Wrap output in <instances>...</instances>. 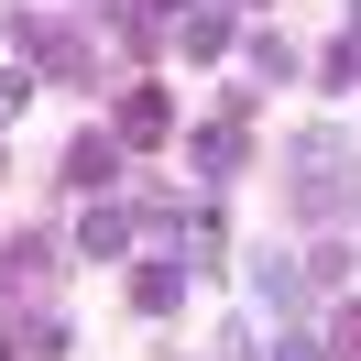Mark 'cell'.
Returning a JSON list of instances; mask_svg holds the SVG:
<instances>
[{"label": "cell", "instance_id": "obj_1", "mask_svg": "<svg viewBox=\"0 0 361 361\" xmlns=\"http://www.w3.org/2000/svg\"><path fill=\"white\" fill-rule=\"evenodd\" d=\"M285 176H295V208H307V219H350V197H361V142L317 121V132L285 142Z\"/></svg>", "mask_w": 361, "mask_h": 361}, {"label": "cell", "instance_id": "obj_2", "mask_svg": "<svg viewBox=\"0 0 361 361\" xmlns=\"http://www.w3.org/2000/svg\"><path fill=\"white\" fill-rule=\"evenodd\" d=\"M164 121H176V110H164L154 88H142V99H121V142H164Z\"/></svg>", "mask_w": 361, "mask_h": 361}, {"label": "cell", "instance_id": "obj_3", "mask_svg": "<svg viewBox=\"0 0 361 361\" xmlns=\"http://www.w3.org/2000/svg\"><path fill=\"white\" fill-rule=\"evenodd\" d=\"M110 176H121V154H110V142L88 132V142H77V154H66V186H110Z\"/></svg>", "mask_w": 361, "mask_h": 361}, {"label": "cell", "instance_id": "obj_4", "mask_svg": "<svg viewBox=\"0 0 361 361\" xmlns=\"http://www.w3.org/2000/svg\"><path fill=\"white\" fill-rule=\"evenodd\" d=\"M33 274H44V241H0V295H23Z\"/></svg>", "mask_w": 361, "mask_h": 361}, {"label": "cell", "instance_id": "obj_5", "mask_svg": "<svg viewBox=\"0 0 361 361\" xmlns=\"http://www.w3.org/2000/svg\"><path fill=\"white\" fill-rule=\"evenodd\" d=\"M197 164H208V176H230V164H241V121H208V132H197Z\"/></svg>", "mask_w": 361, "mask_h": 361}, {"label": "cell", "instance_id": "obj_6", "mask_svg": "<svg viewBox=\"0 0 361 361\" xmlns=\"http://www.w3.org/2000/svg\"><path fill=\"white\" fill-rule=\"evenodd\" d=\"M252 285H263V307H307V274H285V252H274V263L252 274Z\"/></svg>", "mask_w": 361, "mask_h": 361}, {"label": "cell", "instance_id": "obj_7", "mask_svg": "<svg viewBox=\"0 0 361 361\" xmlns=\"http://www.w3.org/2000/svg\"><path fill=\"white\" fill-rule=\"evenodd\" d=\"M77 241H88V252H99V263H110V252H121V241H132V219H121V208H88V230H77Z\"/></svg>", "mask_w": 361, "mask_h": 361}, {"label": "cell", "instance_id": "obj_8", "mask_svg": "<svg viewBox=\"0 0 361 361\" xmlns=\"http://www.w3.org/2000/svg\"><path fill=\"white\" fill-rule=\"evenodd\" d=\"M186 55H230V23H219V11H186Z\"/></svg>", "mask_w": 361, "mask_h": 361}, {"label": "cell", "instance_id": "obj_9", "mask_svg": "<svg viewBox=\"0 0 361 361\" xmlns=\"http://www.w3.org/2000/svg\"><path fill=\"white\" fill-rule=\"evenodd\" d=\"M252 77H295V44H285V33H252Z\"/></svg>", "mask_w": 361, "mask_h": 361}, {"label": "cell", "instance_id": "obj_10", "mask_svg": "<svg viewBox=\"0 0 361 361\" xmlns=\"http://www.w3.org/2000/svg\"><path fill=\"white\" fill-rule=\"evenodd\" d=\"M132 295H142V307H154V317H164V307H176V295H186V274H176V263H154V274H142V285H132Z\"/></svg>", "mask_w": 361, "mask_h": 361}, {"label": "cell", "instance_id": "obj_11", "mask_svg": "<svg viewBox=\"0 0 361 361\" xmlns=\"http://www.w3.org/2000/svg\"><path fill=\"white\" fill-rule=\"evenodd\" d=\"M339 361H361V317H339Z\"/></svg>", "mask_w": 361, "mask_h": 361}, {"label": "cell", "instance_id": "obj_12", "mask_svg": "<svg viewBox=\"0 0 361 361\" xmlns=\"http://www.w3.org/2000/svg\"><path fill=\"white\" fill-rule=\"evenodd\" d=\"M132 11H142V23H164V11H176V0H132Z\"/></svg>", "mask_w": 361, "mask_h": 361}, {"label": "cell", "instance_id": "obj_13", "mask_svg": "<svg viewBox=\"0 0 361 361\" xmlns=\"http://www.w3.org/2000/svg\"><path fill=\"white\" fill-rule=\"evenodd\" d=\"M274 361H317V350H307V339H285V350H274Z\"/></svg>", "mask_w": 361, "mask_h": 361}]
</instances>
